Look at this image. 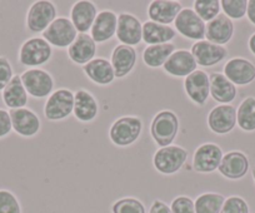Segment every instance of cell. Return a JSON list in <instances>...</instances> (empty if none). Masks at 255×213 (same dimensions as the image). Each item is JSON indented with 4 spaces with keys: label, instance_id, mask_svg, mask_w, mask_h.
<instances>
[{
    "label": "cell",
    "instance_id": "d590c367",
    "mask_svg": "<svg viewBox=\"0 0 255 213\" xmlns=\"http://www.w3.org/2000/svg\"><path fill=\"white\" fill-rule=\"evenodd\" d=\"M0 213H21L20 203L10 191L0 190Z\"/></svg>",
    "mask_w": 255,
    "mask_h": 213
},
{
    "label": "cell",
    "instance_id": "3957f363",
    "mask_svg": "<svg viewBox=\"0 0 255 213\" xmlns=\"http://www.w3.org/2000/svg\"><path fill=\"white\" fill-rule=\"evenodd\" d=\"M51 55H53V46L43 36H34L21 44L18 59L21 65L29 67L30 69L46 64L51 59Z\"/></svg>",
    "mask_w": 255,
    "mask_h": 213
},
{
    "label": "cell",
    "instance_id": "cb8c5ba5",
    "mask_svg": "<svg viewBox=\"0 0 255 213\" xmlns=\"http://www.w3.org/2000/svg\"><path fill=\"white\" fill-rule=\"evenodd\" d=\"M74 113L75 118L83 123L94 121L99 114V103L94 95L85 89H78L74 93Z\"/></svg>",
    "mask_w": 255,
    "mask_h": 213
},
{
    "label": "cell",
    "instance_id": "9c48e42d",
    "mask_svg": "<svg viewBox=\"0 0 255 213\" xmlns=\"http://www.w3.org/2000/svg\"><path fill=\"white\" fill-rule=\"evenodd\" d=\"M174 25L175 30L184 38L195 41L204 40L207 23L203 21L191 8H183V10L176 16Z\"/></svg>",
    "mask_w": 255,
    "mask_h": 213
},
{
    "label": "cell",
    "instance_id": "74e56055",
    "mask_svg": "<svg viewBox=\"0 0 255 213\" xmlns=\"http://www.w3.org/2000/svg\"><path fill=\"white\" fill-rule=\"evenodd\" d=\"M173 213H195L194 201L188 196H178L170 205Z\"/></svg>",
    "mask_w": 255,
    "mask_h": 213
},
{
    "label": "cell",
    "instance_id": "ab89813d",
    "mask_svg": "<svg viewBox=\"0 0 255 213\" xmlns=\"http://www.w3.org/2000/svg\"><path fill=\"white\" fill-rule=\"evenodd\" d=\"M13 131L10 114L6 109L0 108V138H5Z\"/></svg>",
    "mask_w": 255,
    "mask_h": 213
},
{
    "label": "cell",
    "instance_id": "7402d4cb",
    "mask_svg": "<svg viewBox=\"0 0 255 213\" xmlns=\"http://www.w3.org/2000/svg\"><path fill=\"white\" fill-rule=\"evenodd\" d=\"M181 10V3L175 0H153L148 6V16L154 23L170 25Z\"/></svg>",
    "mask_w": 255,
    "mask_h": 213
},
{
    "label": "cell",
    "instance_id": "4316f807",
    "mask_svg": "<svg viewBox=\"0 0 255 213\" xmlns=\"http://www.w3.org/2000/svg\"><path fill=\"white\" fill-rule=\"evenodd\" d=\"M83 72L93 83L98 85H110L115 79L112 63L105 58H94L83 67Z\"/></svg>",
    "mask_w": 255,
    "mask_h": 213
},
{
    "label": "cell",
    "instance_id": "603a6c76",
    "mask_svg": "<svg viewBox=\"0 0 255 213\" xmlns=\"http://www.w3.org/2000/svg\"><path fill=\"white\" fill-rule=\"evenodd\" d=\"M97 55V43L89 34H78L74 43L68 48V57L78 65L88 64Z\"/></svg>",
    "mask_w": 255,
    "mask_h": 213
},
{
    "label": "cell",
    "instance_id": "4fadbf2b",
    "mask_svg": "<svg viewBox=\"0 0 255 213\" xmlns=\"http://www.w3.org/2000/svg\"><path fill=\"white\" fill-rule=\"evenodd\" d=\"M184 90L194 104L204 105L210 97L209 74L204 70L197 69L184 78Z\"/></svg>",
    "mask_w": 255,
    "mask_h": 213
},
{
    "label": "cell",
    "instance_id": "5bb4252c",
    "mask_svg": "<svg viewBox=\"0 0 255 213\" xmlns=\"http://www.w3.org/2000/svg\"><path fill=\"white\" fill-rule=\"evenodd\" d=\"M191 54L200 67L209 68L219 64L228 57V49L223 45H217L208 40L195 41L191 45Z\"/></svg>",
    "mask_w": 255,
    "mask_h": 213
},
{
    "label": "cell",
    "instance_id": "1f68e13d",
    "mask_svg": "<svg viewBox=\"0 0 255 213\" xmlns=\"http://www.w3.org/2000/svg\"><path fill=\"white\" fill-rule=\"evenodd\" d=\"M225 200L220 193L205 192L194 201L195 213H220Z\"/></svg>",
    "mask_w": 255,
    "mask_h": 213
},
{
    "label": "cell",
    "instance_id": "6da1fadb",
    "mask_svg": "<svg viewBox=\"0 0 255 213\" xmlns=\"http://www.w3.org/2000/svg\"><path fill=\"white\" fill-rule=\"evenodd\" d=\"M143 131V121L138 116H123L110 126L109 139L114 146L125 148L135 143Z\"/></svg>",
    "mask_w": 255,
    "mask_h": 213
},
{
    "label": "cell",
    "instance_id": "d6a6232c",
    "mask_svg": "<svg viewBox=\"0 0 255 213\" xmlns=\"http://www.w3.org/2000/svg\"><path fill=\"white\" fill-rule=\"evenodd\" d=\"M193 5H194L193 10L205 23H209L217 18L222 10L220 0H195Z\"/></svg>",
    "mask_w": 255,
    "mask_h": 213
},
{
    "label": "cell",
    "instance_id": "8d00e7d4",
    "mask_svg": "<svg viewBox=\"0 0 255 213\" xmlns=\"http://www.w3.org/2000/svg\"><path fill=\"white\" fill-rule=\"evenodd\" d=\"M220 213H249V205L244 198L232 196L225 200Z\"/></svg>",
    "mask_w": 255,
    "mask_h": 213
},
{
    "label": "cell",
    "instance_id": "b9f144b4",
    "mask_svg": "<svg viewBox=\"0 0 255 213\" xmlns=\"http://www.w3.org/2000/svg\"><path fill=\"white\" fill-rule=\"evenodd\" d=\"M248 19L253 25H255V0L248 1V10H247Z\"/></svg>",
    "mask_w": 255,
    "mask_h": 213
},
{
    "label": "cell",
    "instance_id": "8992f818",
    "mask_svg": "<svg viewBox=\"0 0 255 213\" xmlns=\"http://www.w3.org/2000/svg\"><path fill=\"white\" fill-rule=\"evenodd\" d=\"M56 18L58 10L51 1L38 0L31 4L26 13V29L33 34L44 33Z\"/></svg>",
    "mask_w": 255,
    "mask_h": 213
},
{
    "label": "cell",
    "instance_id": "e0dca14e",
    "mask_svg": "<svg viewBox=\"0 0 255 213\" xmlns=\"http://www.w3.org/2000/svg\"><path fill=\"white\" fill-rule=\"evenodd\" d=\"M223 74L234 85H248L255 80V65L244 58H232L225 63Z\"/></svg>",
    "mask_w": 255,
    "mask_h": 213
},
{
    "label": "cell",
    "instance_id": "d6986e66",
    "mask_svg": "<svg viewBox=\"0 0 255 213\" xmlns=\"http://www.w3.org/2000/svg\"><path fill=\"white\" fill-rule=\"evenodd\" d=\"M136 59H138V53L134 46L124 45V44H119L115 46L113 49L112 59H110L115 78L122 79L128 74H130L131 70L135 67Z\"/></svg>",
    "mask_w": 255,
    "mask_h": 213
},
{
    "label": "cell",
    "instance_id": "ee69618b",
    "mask_svg": "<svg viewBox=\"0 0 255 213\" xmlns=\"http://www.w3.org/2000/svg\"><path fill=\"white\" fill-rule=\"evenodd\" d=\"M253 178H254V182H255V166L254 168H253Z\"/></svg>",
    "mask_w": 255,
    "mask_h": 213
},
{
    "label": "cell",
    "instance_id": "8fae6325",
    "mask_svg": "<svg viewBox=\"0 0 255 213\" xmlns=\"http://www.w3.org/2000/svg\"><path fill=\"white\" fill-rule=\"evenodd\" d=\"M115 36L124 45H138L143 41V24L134 14L120 13Z\"/></svg>",
    "mask_w": 255,
    "mask_h": 213
},
{
    "label": "cell",
    "instance_id": "ba28073f",
    "mask_svg": "<svg viewBox=\"0 0 255 213\" xmlns=\"http://www.w3.org/2000/svg\"><path fill=\"white\" fill-rule=\"evenodd\" d=\"M78 36V31L72 20L65 16H58L43 33V38L59 49L69 48Z\"/></svg>",
    "mask_w": 255,
    "mask_h": 213
},
{
    "label": "cell",
    "instance_id": "484cf974",
    "mask_svg": "<svg viewBox=\"0 0 255 213\" xmlns=\"http://www.w3.org/2000/svg\"><path fill=\"white\" fill-rule=\"evenodd\" d=\"M210 97L219 104H230L237 97V87L223 73L209 74Z\"/></svg>",
    "mask_w": 255,
    "mask_h": 213
},
{
    "label": "cell",
    "instance_id": "836d02e7",
    "mask_svg": "<svg viewBox=\"0 0 255 213\" xmlns=\"http://www.w3.org/2000/svg\"><path fill=\"white\" fill-rule=\"evenodd\" d=\"M224 15L232 20H239L247 15L248 10V1L247 0H222L220 1Z\"/></svg>",
    "mask_w": 255,
    "mask_h": 213
},
{
    "label": "cell",
    "instance_id": "2e32d148",
    "mask_svg": "<svg viewBox=\"0 0 255 213\" xmlns=\"http://www.w3.org/2000/svg\"><path fill=\"white\" fill-rule=\"evenodd\" d=\"M198 64L190 50L178 49L170 55L163 69L166 74L175 78H186L197 70Z\"/></svg>",
    "mask_w": 255,
    "mask_h": 213
},
{
    "label": "cell",
    "instance_id": "f546056e",
    "mask_svg": "<svg viewBox=\"0 0 255 213\" xmlns=\"http://www.w3.org/2000/svg\"><path fill=\"white\" fill-rule=\"evenodd\" d=\"M175 45L173 43L159 44V45H148L143 51V62L149 68H160L170 58L175 51Z\"/></svg>",
    "mask_w": 255,
    "mask_h": 213
},
{
    "label": "cell",
    "instance_id": "f35d334b",
    "mask_svg": "<svg viewBox=\"0 0 255 213\" xmlns=\"http://www.w3.org/2000/svg\"><path fill=\"white\" fill-rule=\"evenodd\" d=\"M14 72L11 63L6 57H0V92H3L4 88L13 79Z\"/></svg>",
    "mask_w": 255,
    "mask_h": 213
},
{
    "label": "cell",
    "instance_id": "7bdbcfd3",
    "mask_svg": "<svg viewBox=\"0 0 255 213\" xmlns=\"http://www.w3.org/2000/svg\"><path fill=\"white\" fill-rule=\"evenodd\" d=\"M248 44H249V49L250 51H252L253 54L255 55V33L253 34L252 36L249 38V41H248Z\"/></svg>",
    "mask_w": 255,
    "mask_h": 213
},
{
    "label": "cell",
    "instance_id": "60d3db41",
    "mask_svg": "<svg viewBox=\"0 0 255 213\" xmlns=\"http://www.w3.org/2000/svg\"><path fill=\"white\" fill-rule=\"evenodd\" d=\"M149 213H173L171 212L170 207H169L166 203H164L163 201L155 200L150 206V210Z\"/></svg>",
    "mask_w": 255,
    "mask_h": 213
},
{
    "label": "cell",
    "instance_id": "44dd1931",
    "mask_svg": "<svg viewBox=\"0 0 255 213\" xmlns=\"http://www.w3.org/2000/svg\"><path fill=\"white\" fill-rule=\"evenodd\" d=\"M118 15L113 10L105 9L98 13L94 24L90 29V36L97 44L110 40L117 34Z\"/></svg>",
    "mask_w": 255,
    "mask_h": 213
},
{
    "label": "cell",
    "instance_id": "30bf717a",
    "mask_svg": "<svg viewBox=\"0 0 255 213\" xmlns=\"http://www.w3.org/2000/svg\"><path fill=\"white\" fill-rule=\"evenodd\" d=\"M223 149L215 143H204L198 147L193 156V168L198 173H213L222 162Z\"/></svg>",
    "mask_w": 255,
    "mask_h": 213
},
{
    "label": "cell",
    "instance_id": "ffe728a7",
    "mask_svg": "<svg viewBox=\"0 0 255 213\" xmlns=\"http://www.w3.org/2000/svg\"><path fill=\"white\" fill-rule=\"evenodd\" d=\"M98 15L95 4L89 0H79L70 10V20L77 29L78 34H88Z\"/></svg>",
    "mask_w": 255,
    "mask_h": 213
},
{
    "label": "cell",
    "instance_id": "d4e9b609",
    "mask_svg": "<svg viewBox=\"0 0 255 213\" xmlns=\"http://www.w3.org/2000/svg\"><path fill=\"white\" fill-rule=\"evenodd\" d=\"M233 35H234V24L224 14H219L217 18L207 23L205 38L210 43L225 45L232 40Z\"/></svg>",
    "mask_w": 255,
    "mask_h": 213
},
{
    "label": "cell",
    "instance_id": "e575fe53",
    "mask_svg": "<svg viewBox=\"0 0 255 213\" xmlns=\"http://www.w3.org/2000/svg\"><path fill=\"white\" fill-rule=\"evenodd\" d=\"M113 213H146L145 206L141 201L134 197H125L118 200L112 206Z\"/></svg>",
    "mask_w": 255,
    "mask_h": 213
},
{
    "label": "cell",
    "instance_id": "f1b7e54d",
    "mask_svg": "<svg viewBox=\"0 0 255 213\" xmlns=\"http://www.w3.org/2000/svg\"><path fill=\"white\" fill-rule=\"evenodd\" d=\"M176 36V30L173 26L163 25L148 20L143 24V41L148 45L170 43Z\"/></svg>",
    "mask_w": 255,
    "mask_h": 213
},
{
    "label": "cell",
    "instance_id": "83f0119b",
    "mask_svg": "<svg viewBox=\"0 0 255 213\" xmlns=\"http://www.w3.org/2000/svg\"><path fill=\"white\" fill-rule=\"evenodd\" d=\"M28 92L24 88L20 75H14L8 85L1 92V99L10 111L25 108L28 104Z\"/></svg>",
    "mask_w": 255,
    "mask_h": 213
},
{
    "label": "cell",
    "instance_id": "52a82bcc",
    "mask_svg": "<svg viewBox=\"0 0 255 213\" xmlns=\"http://www.w3.org/2000/svg\"><path fill=\"white\" fill-rule=\"evenodd\" d=\"M24 88L30 97L36 99L48 98L53 93L54 79L51 74L41 68H30L20 74Z\"/></svg>",
    "mask_w": 255,
    "mask_h": 213
},
{
    "label": "cell",
    "instance_id": "ac0fdd59",
    "mask_svg": "<svg viewBox=\"0 0 255 213\" xmlns=\"http://www.w3.org/2000/svg\"><path fill=\"white\" fill-rule=\"evenodd\" d=\"M220 175L228 180H240L249 171V159L243 152L232 151L223 156L222 162L218 168Z\"/></svg>",
    "mask_w": 255,
    "mask_h": 213
},
{
    "label": "cell",
    "instance_id": "9a60e30c",
    "mask_svg": "<svg viewBox=\"0 0 255 213\" xmlns=\"http://www.w3.org/2000/svg\"><path fill=\"white\" fill-rule=\"evenodd\" d=\"M11 118V126L13 131L18 136L24 138H31L35 137L40 132L41 122L39 119L38 114L29 108L13 109L9 112Z\"/></svg>",
    "mask_w": 255,
    "mask_h": 213
},
{
    "label": "cell",
    "instance_id": "4dcf8cb0",
    "mask_svg": "<svg viewBox=\"0 0 255 213\" xmlns=\"http://www.w3.org/2000/svg\"><path fill=\"white\" fill-rule=\"evenodd\" d=\"M237 123L243 131H255V98L247 97L237 111Z\"/></svg>",
    "mask_w": 255,
    "mask_h": 213
},
{
    "label": "cell",
    "instance_id": "277c9868",
    "mask_svg": "<svg viewBox=\"0 0 255 213\" xmlns=\"http://www.w3.org/2000/svg\"><path fill=\"white\" fill-rule=\"evenodd\" d=\"M188 159V151L180 146H171L159 148L153 156L154 168L160 175L171 176L178 173Z\"/></svg>",
    "mask_w": 255,
    "mask_h": 213
},
{
    "label": "cell",
    "instance_id": "7c38bea8",
    "mask_svg": "<svg viewBox=\"0 0 255 213\" xmlns=\"http://www.w3.org/2000/svg\"><path fill=\"white\" fill-rule=\"evenodd\" d=\"M208 127L215 134H228L237 126V109L232 104H219L212 109L207 118Z\"/></svg>",
    "mask_w": 255,
    "mask_h": 213
},
{
    "label": "cell",
    "instance_id": "5b68a950",
    "mask_svg": "<svg viewBox=\"0 0 255 213\" xmlns=\"http://www.w3.org/2000/svg\"><path fill=\"white\" fill-rule=\"evenodd\" d=\"M74 111V92L60 88L48 97L44 107V114L48 121L58 122L68 118Z\"/></svg>",
    "mask_w": 255,
    "mask_h": 213
},
{
    "label": "cell",
    "instance_id": "7a4b0ae2",
    "mask_svg": "<svg viewBox=\"0 0 255 213\" xmlns=\"http://www.w3.org/2000/svg\"><path fill=\"white\" fill-rule=\"evenodd\" d=\"M179 118L173 111L164 109L154 116L150 123V136L160 148L171 146L179 133Z\"/></svg>",
    "mask_w": 255,
    "mask_h": 213
}]
</instances>
